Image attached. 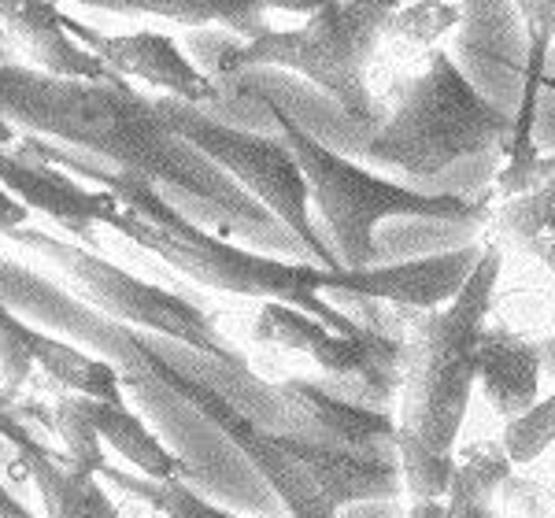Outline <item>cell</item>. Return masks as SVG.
<instances>
[{"mask_svg": "<svg viewBox=\"0 0 555 518\" xmlns=\"http://www.w3.org/2000/svg\"><path fill=\"white\" fill-rule=\"evenodd\" d=\"M0 122L149 178L167 200L185 204L190 219L215 222L222 234L300 248L263 204L167 122L159 104L138 93L130 78L86 82L0 56Z\"/></svg>", "mask_w": 555, "mask_h": 518, "instance_id": "cell-1", "label": "cell"}, {"mask_svg": "<svg viewBox=\"0 0 555 518\" xmlns=\"http://www.w3.org/2000/svg\"><path fill=\"white\" fill-rule=\"evenodd\" d=\"M0 303L12 308L15 315L30 319V323L52 326L64 337L78 345H89L93 352H101L107 363H115L122 374V381L138 392L159 389L171 392L182 404H190L196 415L227 437L234 449L245 455L248 463L259 470V478L274 489L278 500L289 507L293 518L315 515V511H334L322 500L315 478L308 475V467L285 449L282 430H267L263 423L237 404L230 397L227 381H208L201 371L178 367L171 355L159 352V345L152 337L138 334L127 323H115L104 311H96L93 303L75 300L67 289H60L56 282L34 274L30 267L15 263V259L0 256Z\"/></svg>", "mask_w": 555, "mask_h": 518, "instance_id": "cell-2", "label": "cell"}, {"mask_svg": "<svg viewBox=\"0 0 555 518\" xmlns=\"http://www.w3.org/2000/svg\"><path fill=\"white\" fill-rule=\"evenodd\" d=\"M504 245L486 241L460 297L404 323V374L397 397V459L411 500H444L460 463V433L478 389V345L496 300Z\"/></svg>", "mask_w": 555, "mask_h": 518, "instance_id": "cell-3", "label": "cell"}, {"mask_svg": "<svg viewBox=\"0 0 555 518\" xmlns=\"http://www.w3.org/2000/svg\"><path fill=\"white\" fill-rule=\"evenodd\" d=\"M274 130L297 152L304 174H308L311 204H315L322 226H326L330 248L341 259V267H371L378 259L374 230L385 219H455L467 222L481 216V204H470L455 193H423L411 185L389 182V178L352 164L337 148L322 145L289 108L274 101L271 93H256Z\"/></svg>", "mask_w": 555, "mask_h": 518, "instance_id": "cell-4", "label": "cell"}, {"mask_svg": "<svg viewBox=\"0 0 555 518\" xmlns=\"http://www.w3.org/2000/svg\"><path fill=\"white\" fill-rule=\"evenodd\" d=\"M507 130L512 119L478 93L452 52L434 49L389 119L363 141V152L371 164L408 178H434L460 159L500 148Z\"/></svg>", "mask_w": 555, "mask_h": 518, "instance_id": "cell-5", "label": "cell"}, {"mask_svg": "<svg viewBox=\"0 0 555 518\" xmlns=\"http://www.w3.org/2000/svg\"><path fill=\"white\" fill-rule=\"evenodd\" d=\"M389 26V12L356 4V0H334L322 12L308 15L300 26H289V30L271 26L259 38L241 41L215 82L256 67L293 70V75L315 82L330 101H337V108L352 122H371L374 104L371 89H366V70H371L378 41Z\"/></svg>", "mask_w": 555, "mask_h": 518, "instance_id": "cell-6", "label": "cell"}, {"mask_svg": "<svg viewBox=\"0 0 555 518\" xmlns=\"http://www.w3.org/2000/svg\"><path fill=\"white\" fill-rule=\"evenodd\" d=\"M8 237L20 241L23 248H34L49 263H56L64 271V279L86 297V303H93L96 311H104L115 323H127L145 329V334L178 341L193 348V352H204L211 360L227 363L237 374H253L248 371V360L219 334V326H215L208 311L201 303H193L190 297H182V293H171L156 282L138 279V274L115 267L112 259L89 252V248L75 245V241L44 234V230L20 226Z\"/></svg>", "mask_w": 555, "mask_h": 518, "instance_id": "cell-7", "label": "cell"}, {"mask_svg": "<svg viewBox=\"0 0 555 518\" xmlns=\"http://www.w3.org/2000/svg\"><path fill=\"white\" fill-rule=\"evenodd\" d=\"M159 112L167 115V122L182 133L190 145H196L211 164H219L234 182L245 190L253 200L263 204L271 216L300 241L304 256L311 263L337 271L341 259L330 248V241L319 234L311 222V190L308 174H304L297 152L289 148V141L282 133H256L234 122L215 119L208 108L178 96H156Z\"/></svg>", "mask_w": 555, "mask_h": 518, "instance_id": "cell-8", "label": "cell"}, {"mask_svg": "<svg viewBox=\"0 0 555 518\" xmlns=\"http://www.w3.org/2000/svg\"><path fill=\"white\" fill-rule=\"evenodd\" d=\"M481 252H486V241L452 248V252L408 259V263H392V267L371 263V267H337V271L322 267V293H337V297H352V300L397 303V308L408 311H437L460 297V289L474 274Z\"/></svg>", "mask_w": 555, "mask_h": 518, "instance_id": "cell-9", "label": "cell"}, {"mask_svg": "<svg viewBox=\"0 0 555 518\" xmlns=\"http://www.w3.org/2000/svg\"><path fill=\"white\" fill-rule=\"evenodd\" d=\"M64 26L86 44V49H93L107 67L119 70L122 78H138V82L156 86V89H164L167 96L201 104V108L219 104V82L196 64L171 34H159V30L104 34L67 12H64Z\"/></svg>", "mask_w": 555, "mask_h": 518, "instance_id": "cell-10", "label": "cell"}, {"mask_svg": "<svg viewBox=\"0 0 555 518\" xmlns=\"http://www.w3.org/2000/svg\"><path fill=\"white\" fill-rule=\"evenodd\" d=\"M274 397L289 415L293 433L326 444H345V449L397 455V415L392 411L337 397L311 378L278 381Z\"/></svg>", "mask_w": 555, "mask_h": 518, "instance_id": "cell-11", "label": "cell"}, {"mask_svg": "<svg viewBox=\"0 0 555 518\" xmlns=\"http://www.w3.org/2000/svg\"><path fill=\"white\" fill-rule=\"evenodd\" d=\"M0 185L12 190L30 211L49 216L67 234L93 241L96 226H107V219L119 211V196L107 190H86L70 178L64 167L44 164L38 156L0 145Z\"/></svg>", "mask_w": 555, "mask_h": 518, "instance_id": "cell-12", "label": "cell"}, {"mask_svg": "<svg viewBox=\"0 0 555 518\" xmlns=\"http://www.w3.org/2000/svg\"><path fill=\"white\" fill-rule=\"evenodd\" d=\"M282 441L297 459L308 467V475L315 478L322 500L334 511H341L348 504H378V500H397L404 489V470H400L397 455L385 452H363V449H345V444H326L311 441L300 433H285Z\"/></svg>", "mask_w": 555, "mask_h": 518, "instance_id": "cell-13", "label": "cell"}, {"mask_svg": "<svg viewBox=\"0 0 555 518\" xmlns=\"http://www.w3.org/2000/svg\"><path fill=\"white\" fill-rule=\"evenodd\" d=\"M544 348L507 326H486L478 345V389L500 423H518L541 404Z\"/></svg>", "mask_w": 555, "mask_h": 518, "instance_id": "cell-14", "label": "cell"}, {"mask_svg": "<svg viewBox=\"0 0 555 518\" xmlns=\"http://www.w3.org/2000/svg\"><path fill=\"white\" fill-rule=\"evenodd\" d=\"M0 26L8 30V38H15L30 52V60H38L41 70L64 78H86V82L122 78L119 70L107 67L93 49H86L67 30L64 8L56 0H0Z\"/></svg>", "mask_w": 555, "mask_h": 518, "instance_id": "cell-15", "label": "cell"}, {"mask_svg": "<svg viewBox=\"0 0 555 518\" xmlns=\"http://www.w3.org/2000/svg\"><path fill=\"white\" fill-rule=\"evenodd\" d=\"M15 449H20L23 475L41 493L44 518H122L119 504L104 493L96 475L70 467L64 455H52V449H44L34 437Z\"/></svg>", "mask_w": 555, "mask_h": 518, "instance_id": "cell-16", "label": "cell"}, {"mask_svg": "<svg viewBox=\"0 0 555 518\" xmlns=\"http://www.w3.org/2000/svg\"><path fill=\"white\" fill-rule=\"evenodd\" d=\"M70 4L119 15H159V20L190 26V30L222 26V30L237 34L245 41L271 30L263 0H70Z\"/></svg>", "mask_w": 555, "mask_h": 518, "instance_id": "cell-17", "label": "cell"}, {"mask_svg": "<svg viewBox=\"0 0 555 518\" xmlns=\"http://www.w3.org/2000/svg\"><path fill=\"white\" fill-rule=\"evenodd\" d=\"M78 400H82V411L89 415V423H93V430L101 433V441L107 449H115L122 459L133 463L145 478L152 481L190 478V463L167 452L164 441H159L127 404L93 400V397H82V392H78Z\"/></svg>", "mask_w": 555, "mask_h": 518, "instance_id": "cell-18", "label": "cell"}, {"mask_svg": "<svg viewBox=\"0 0 555 518\" xmlns=\"http://www.w3.org/2000/svg\"><path fill=\"white\" fill-rule=\"evenodd\" d=\"M515 470L504 441H486L460 449L452 485L444 493V518H504L496 507L500 481Z\"/></svg>", "mask_w": 555, "mask_h": 518, "instance_id": "cell-19", "label": "cell"}, {"mask_svg": "<svg viewBox=\"0 0 555 518\" xmlns=\"http://www.w3.org/2000/svg\"><path fill=\"white\" fill-rule=\"evenodd\" d=\"M34 355H38V367L67 392L122 404V386L127 381H122L115 363L96 360V355L82 352L78 345H70L67 337H49L41 329L34 334Z\"/></svg>", "mask_w": 555, "mask_h": 518, "instance_id": "cell-20", "label": "cell"}, {"mask_svg": "<svg viewBox=\"0 0 555 518\" xmlns=\"http://www.w3.org/2000/svg\"><path fill=\"white\" fill-rule=\"evenodd\" d=\"M496 241H512L555 271V174L504 200L492 219Z\"/></svg>", "mask_w": 555, "mask_h": 518, "instance_id": "cell-21", "label": "cell"}, {"mask_svg": "<svg viewBox=\"0 0 555 518\" xmlns=\"http://www.w3.org/2000/svg\"><path fill=\"white\" fill-rule=\"evenodd\" d=\"M104 478H112L122 493H133L141 500H149L152 511H159L164 518H245V515H234L227 507H215L208 504L196 489H190L185 478H171V481H152V478H133L127 470H115L104 463L101 470ZM293 518V515H289Z\"/></svg>", "mask_w": 555, "mask_h": 518, "instance_id": "cell-22", "label": "cell"}, {"mask_svg": "<svg viewBox=\"0 0 555 518\" xmlns=\"http://www.w3.org/2000/svg\"><path fill=\"white\" fill-rule=\"evenodd\" d=\"M34 323L23 315H15L8 308V315L0 319V411H12L20 389L30 381L38 355H34Z\"/></svg>", "mask_w": 555, "mask_h": 518, "instance_id": "cell-23", "label": "cell"}, {"mask_svg": "<svg viewBox=\"0 0 555 518\" xmlns=\"http://www.w3.org/2000/svg\"><path fill=\"white\" fill-rule=\"evenodd\" d=\"M500 441H504V449L512 455L515 467H526V463L541 459V455L555 444V392L544 397L526 418L507 423Z\"/></svg>", "mask_w": 555, "mask_h": 518, "instance_id": "cell-24", "label": "cell"}, {"mask_svg": "<svg viewBox=\"0 0 555 518\" xmlns=\"http://www.w3.org/2000/svg\"><path fill=\"white\" fill-rule=\"evenodd\" d=\"M526 20V34H548L555 41V0H515Z\"/></svg>", "mask_w": 555, "mask_h": 518, "instance_id": "cell-25", "label": "cell"}, {"mask_svg": "<svg viewBox=\"0 0 555 518\" xmlns=\"http://www.w3.org/2000/svg\"><path fill=\"white\" fill-rule=\"evenodd\" d=\"M26 219H30V208L15 196L12 190H4L0 185V234H12V230H20V226H26Z\"/></svg>", "mask_w": 555, "mask_h": 518, "instance_id": "cell-26", "label": "cell"}, {"mask_svg": "<svg viewBox=\"0 0 555 518\" xmlns=\"http://www.w3.org/2000/svg\"><path fill=\"white\" fill-rule=\"evenodd\" d=\"M267 8H278V12H297V15H315L334 0H263Z\"/></svg>", "mask_w": 555, "mask_h": 518, "instance_id": "cell-27", "label": "cell"}, {"mask_svg": "<svg viewBox=\"0 0 555 518\" xmlns=\"http://www.w3.org/2000/svg\"><path fill=\"white\" fill-rule=\"evenodd\" d=\"M0 426H4V411H0ZM0 518H34V515L26 511V507L8 493L4 485H0Z\"/></svg>", "mask_w": 555, "mask_h": 518, "instance_id": "cell-28", "label": "cell"}, {"mask_svg": "<svg viewBox=\"0 0 555 518\" xmlns=\"http://www.w3.org/2000/svg\"><path fill=\"white\" fill-rule=\"evenodd\" d=\"M408 518H444V500H411Z\"/></svg>", "mask_w": 555, "mask_h": 518, "instance_id": "cell-29", "label": "cell"}, {"mask_svg": "<svg viewBox=\"0 0 555 518\" xmlns=\"http://www.w3.org/2000/svg\"><path fill=\"white\" fill-rule=\"evenodd\" d=\"M356 4H371V8H378V12H389L392 20H397V12L408 4V0H356Z\"/></svg>", "mask_w": 555, "mask_h": 518, "instance_id": "cell-30", "label": "cell"}, {"mask_svg": "<svg viewBox=\"0 0 555 518\" xmlns=\"http://www.w3.org/2000/svg\"><path fill=\"white\" fill-rule=\"evenodd\" d=\"M304 518H337V511H315V515H304Z\"/></svg>", "mask_w": 555, "mask_h": 518, "instance_id": "cell-31", "label": "cell"}, {"mask_svg": "<svg viewBox=\"0 0 555 518\" xmlns=\"http://www.w3.org/2000/svg\"><path fill=\"white\" fill-rule=\"evenodd\" d=\"M8 315V308H4V303H0V319H4Z\"/></svg>", "mask_w": 555, "mask_h": 518, "instance_id": "cell-32", "label": "cell"}]
</instances>
